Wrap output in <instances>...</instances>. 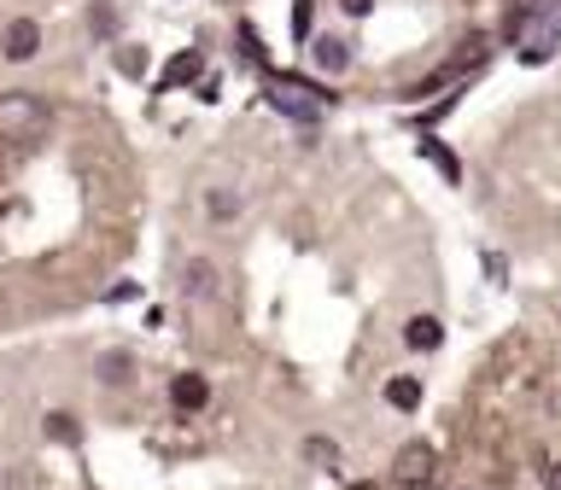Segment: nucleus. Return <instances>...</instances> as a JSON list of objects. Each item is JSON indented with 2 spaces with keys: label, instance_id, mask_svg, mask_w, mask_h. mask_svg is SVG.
I'll use <instances>...</instances> for the list:
<instances>
[{
  "label": "nucleus",
  "instance_id": "18",
  "mask_svg": "<svg viewBox=\"0 0 561 490\" xmlns=\"http://www.w3.org/2000/svg\"><path fill=\"white\" fill-rule=\"evenodd\" d=\"M293 35H310V0H298V12H293Z\"/></svg>",
  "mask_w": 561,
  "mask_h": 490
},
{
  "label": "nucleus",
  "instance_id": "6",
  "mask_svg": "<svg viewBox=\"0 0 561 490\" xmlns=\"http://www.w3.org/2000/svg\"><path fill=\"white\" fill-rule=\"evenodd\" d=\"M392 472H398V485H427L433 479V450L427 444H403Z\"/></svg>",
  "mask_w": 561,
  "mask_h": 490
},
{
  "label": "nucleus",
  "instance_id": "8",
  "mask_svg": "<svg viewBox=\"0 0 561 490\" xmlns=\"http://www.w3.org/2000/svg\"><path fill=\"white\" fill-rule=\"evenodd\" d=\"M310 59L328 70V77H340V70L351 65V42H340V35H316L310 42Z\"/></svg>",
  "mask_w": 561,
  "mask_h": 490
},
{
  "label": "nucleus",
  "instance_id": "16",
  "mask_svg": "<svg viewBox=\"0 0 561 490\" xmlns=\"http://www.w3.org/2000/svg\"><path fill=\"white\" fill-rule=\"evenodd\" d=\"M421 152H427V158H433V164H438V170H445V175H450V182H456V158H450L445 147H438V140H421Z\"/></svg>",
  "mask_w": 561,
  "mask_h": 490
},
{
  "label": "nucleus",
  "instance_id": "22",
  "mask_svg": "<svg viewBox=\"0 0 561 490\" xmlns=\"http://www.w3.org/2000/svg\"><path fill=\"white\" fill-rule=\"evenodd\" d=\"M550 490H561V472H556V479H550Z\"/></svg>",
  "mask_w": 561,
  "mask_h": 490
},
{
  "label": "nucleus",
  "instance_id": "12",
  "mask_svg": "<svg viewBox=\"0 0 561 490\" xmlns=\"http://www.w3.org/2000/svg\"><path fill=\"white\" fill-rule=\"evenodd\" d=\"M386 402L392 409H421V380H392L386 385Z\"/></svg>",
  "mask_w": 561,
  "mask_h": 490
},
{
  "label": "nucleus",
  "instance_id": "10",
  "mask_svg": "<svg viewBox=\"0 0 561 490\" xmlns=\"http://www.w3.org/2000/svg\"><path fill=\"white\" fill-rule=\"evenodd\" d=\"M305 462L310 467H340V444H333V438H305Z\"/></svg>",
  "mask_w": 561,
  "mask_h": 490
},
{
  "label": "nucleus",
  "instance_id": "7",
  "mask_svg": "<svg viewBox=\"0 0 561 490\" xmlns=\"http://www.w3.org/2000/svg\"><path fill=\"white\" fill-rule=\"evenodd\" d=\"M170 402H175V409H205V402H210V385H205V374H175L170 380Z\"/></svg>",
  "mask_w": 561,
  "mask_h": 490
},
{
  "label": "nucleus",
  "instance_id": "2",
  "mask_svg": "<svg viewBox=\"0 0 561 490\" xmlns=\"http://www.w3.org/2000/svg\"><path fill=\"white\" fill-rule=\"evenodd\" d=\"M47 100L30 94V88H12V94H0V140H12V147H24V140H42L47 135Z\"/></svg>",
  "mask_w": 561,
  "mask_h": 490
},
{
  "label": "nucleus",
  "instance_id": "21",
  "mask_svg": "<svg viewBox=\"0 0 561 490\" xmlns=\"http://www.w3.org/2000/svg\"><path fill=\"white\" fill-rule=\"evenodd\" d=\"M468 490H497V485H491V479H480V485H468Z\"/></svg>",
  "mask_w": 561,
  "mask_h": 490
},
{
  "label": "nucleus",
  "instance_id": "11",
  "mask_svg": "<svg viewBox=\"0 0 561 490\" xmlns=\"http://www.w3.org/2000/svg\"><path fill=\"white\" fill-rule=\"evenodd\" d=\"M199 65H205V59H199V52H193V47H187V52H175V59H170V70H164V88L187 82V77H199Z\"/></svg>",
  "mask_w": 561,
  "mask_h": 490
},
{
  "label": "nucleus",
  "instance_id": "9",
  "mask_svg": "<svg viewBox=\"0 0 561 490\" xmlns=\"http://www.w3.org/2000/svg\"><path fill=\"white\" fill-rule=\"evenodd\" d=\"M403 345H410V350H438V345H445L438 315H410V322H403Z\"/></svg>",
  "mask_w": 561,
  "mask_h": 490
},
{
  "label": "nucleus",
  "instance_id": "14",
  "mask_svg": "<svg viewBox=\"0 0 561 490\" xmlns=\"http://www.w3.org/2000/svg\"><path fill=\"white\" fill-rule=\"evenodd\" d=\"M240 205H245V199H240V192H228V187H217V192L205 199V210H210V217H234Z\"/></svg>",
  "mask_w": 561,
  "mask_h": 490
},
{
  "label": "nucleus",
  "instance_id": "20",
  "mask_svg": "<svg viewBox=\"0 0 561 490\" xmlns=\"http://www.w3.org/2000/svg\"><path fill=\"white\" fill-rule=\"evenodd\" d=\"M112 24H117L112 7H94V30H100V35H112Z\"/></svg>",
  "mask_w": 561,
  "mask_h": 490
},
{
  "label": "nucleus",
  "instance_id": "4",
  "mask_svg": "<svg viewBox=\"0 0 561 490\" xmlns=\"http://www.w3.org/2000/svg\"><path fill=\"white\" fill-rule=\"evenodd\" d=\"M217 262H210V257H187V269H182V298H187V304H210V298H217L222 287H217Z\"/></svg>",
  "mask_w": 561,
  "mask_h": 490
},
{
  "label": "nucleus",
  "instance_id": "13",
  "mask_svg": "<svg viewBox=\"0 0 561 490\" xmlns=\"http://www.w3.org/2000/svg\"><path fill=\"white\" fill-rule=\"evenodd\" d=\"M100 380H105V385H123V380H129V357H123V350L100 357Z\"/></svg>",
  "mask_w": 561,
  "mask_h": 490
},
{
  "label": "nucleus",
  "instance_id": "19",
  "mask_svg": "<svg viewBox=\"0 0 561 490\" xmlns=\"http://www.w3.org/2000/svg\"><path fill=\"white\" fill-rule=\"evenodd\" d=\"M340 12L345 18H368V12H375V0H340Z\"/></svg>",
  "mask_w": 561,
  "mask_h": 490
},
{
  "label": "nucleus",
  "instance_id": "5",
  "mask_svg": "<svg viewBox=\"0 0 561 490\" xmlns=\"http://www.w3.org/2000/svg\"><path fill=\"white\" fill-rule=\"evenodd\" d=\"M0 52H7V59H35V52H42V24H35V18H12L7 24V42H0Z\"/></svg>",
  "mask_w": 561,
  "mask_h": 490
},
{
  "label": "nucleus",
  "instance_id": "17",
  "mask_svg": "<svg viewBox=\"0 0 561 490\" xmlns=\"http://www.w3.org/2000/svg\"><path fill=\"white\" fill-rule=\"evenodd\" d=\"M117 65H123V70H129V77H140V70H147V52H135V47H123V52H117Z\"/></svg>",
  "mask_w": 561,
  "mask_h": 490
},
{
  "label": "nucleus",
  "instance_id": "1",
  "mask_svg": "<svg viewBox=\"0 0 561 490\" xmlns=\"http://www.w3.org/2000/svg\"><path fill=\"white\" fill-rule=\"evenodd\" d=\"M508 42L526 65H543L561 47V0H533V7L508 12Z\"/></svg>",
  "mask_w": 561,
  "mask_h": 490
},
{
  "label": "nucleus",
  "instance_id": "3",
  "mask_svg": "<svg viewBox=\"0 0 561 490\" xmlns=\"http://www.w3.org/2000/svg\"><path fill=\"white\" fill-rule=\"evenodd\" d=\"M270 105L280 117H293V122H316V117H322V105H328V94H316V88L298 82V77H275L270 82Z\"/></svg>",
  "mask_w": 561,
  "mask_h": 490
},
{
  "label": "nucleus",
  "instance_id": "15",
  "mask_svg": "<svg viewBox=\"0 0 561 490\" xmlns=\"http://www.w3.org/2000/svg\"><path fill=\"white\" fill-rule=\"evenodd\" d=\"M47 438H59V444H77V420H70V415H47Z\"/></svg>",
  "mask_w": 561,
  "mask_h": 490
}]
</instances>
